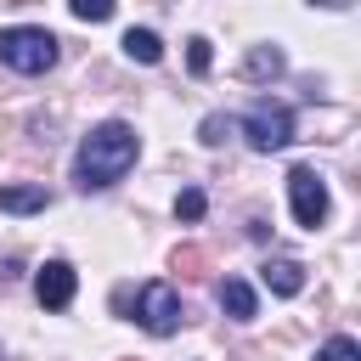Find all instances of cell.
Instances as JSON below:
<instances>
[{
    "label": "cell",
    "instance_id": "1",
    "mask_svg": "<svg viewBox=\"0 0 361 361\" xmlns=\"http://www.w3.org/2000/svg\"><path fill=\"white\" fill-rule=\"evenodd\" d=\"M135 152H141V135H135L124 118L96 124V130L79 141V152H73V180H79V192H102V186L124 180L130 164H135Z\"/></svg>",
    "mask_w": 361,
    "mask_h": 361
},
{
    "label": "cell",
    "instance_id": "2",
    "mask_svg": "<svg viewBox=\"0 0 361 361\" xmlns=\"http://www.w3.org/2000/svg\"><path fill=\"white\" fill-rule=\"evenodd\" d=\"M62 56L56 34L51 28H34V23H17V28H0V62L11 73H51Z\"/></svg>",
    "mask_w": 361,
    "mask_h": 361
},
{
    "label": "cell",
    "instance_id": "3",
    "mask_svg": "<svg viewBox=\"0 0 361 361\" xmlns=\"http://www.w3.org/2000/svg\"><path fill=\"white\" fill-rule=\"evenodd\" d=\"M243 135H248V147H254V152H282V147L293 141V113H288L282 102L259 96V102L243 113Z\"/></svg>",
    "mask_w": 361,
    "mask_h": 361
},
{
    "label": "cell",
    "instance_id": "4",
    "mask_svg": "<svg viewBox=\"0 0 361 361\" xmlns=\"http://www.w3.org/2000/svg\"><path fill=\"white\" fill-rule=\"evenodd\" d=\"M288 209H293V220L305 226V231H316L322 220H327V209H333V197H327V180L316 175V169H288Z\"/></svg>",
    "mask_w": 361,
    "mask_h": 361
},
{
    "label": "cell",
    "instance_id": "5",
    "mask_svg": "<svg viewBox=\"0 0 361 361\" xmlns=\"http://www.w3.org/2000/svg\"><path fill=\"white\" fill-rule=\"evenodd\" d=\"M135 322H141L152 338H169V333L186 322V310H180V293H175L169 282H147V288L135 293Z\"/></svg>",
    "mask_w": 361,
    "mask_h": 361
},
{
    "label": "cell",
    "instance_id": "6",
    "mask_svg": "<svg viewBox=\"0 0 361 361\" xmlns=\"http://www.w3.org/2000/svg\"><path fill=\"white\" fill-rule=\"evenodd\" d=\"M34 293H39V305H45V310H68V305H73V293H79V271H73L68 259H45V265H39V276H34Z\"/></svg>",
    "mask_w": 361,
    "mask_h": 361
},
{
    "label": "cell",
    "instance_id": "7",
    "mask_svg": "<svg viewBox=\"0 0 361 361\" xmlns=\"http://www.w3.org/2000/svg\"><path fill=\"white\" fill-rule=\"evenodd\" d=\"M220 310H226L231 322H254V316H259V299H254V288H248L243 276H226V282H220Z\"/></svg>",
    "mask_w": 361,
    "mask_h": 361
},
{
    "label": "cell",
    "instance_id": "8",
    "mask_svg": "<svg viewBox=\"0 0 361 361\" xmlns=\"http://www.w3.org/2000/svg\"><path fill=\"white\" fill-rule=\"evenodd\" d=\"M265 288H271L276 299H293V293L305 288V265H299V259H271V265H265Z\"/></svg>",
    "mask_w": 361,
    "mask_h": 361
},
{
    "label": "cell",
    "instance_id": "9",
    "mask_svg": "<svg viewBox=\"0 0 361 361\" xmlns=\"http://www.w3.org/2000/svg\"><path fill=\"white\" fill-rule=\"evenodd\" d=\"M51 197H45V186H0V209L6 214H39Z\"/></svg>",
    "mask_w": 361,
    "mask_h": 361
},
{
    "label": "cell",
    "instance_id": "10",
    "mask_svg": "<svg viewBox=\"0 0 361 361\" xmlns=\"http://www.w3.org/2000/svg\"><path fill=\"white\" fill-rule=\"evenodd\" d=\"M124 56L130 62H158L164 56V39L152 28H124Z\"/></svg>",
    "mask_w": 361,
    "mask_h": 361
},
{
    "label": "cell",
    "instance_id": "11",
    "mask_svg": "<svg viewBox=\"0 0 361 361\" xmlns=\"http://www.w3.org/2000/svg\"><path fill=\"white\" fill-rule=\"evenodd\" d=\"M316 361H361V344H355V338H344V333H333V338L316 350Z\"/></svg>",
    "mask_w": 361,
    "mask_h": 361
},
{
    "label": "cell",
    "instance_id": "12",
    "mask_svg": "<svg viewBox=\"0 0 361 361\" xmlns=\"http://www.w3.org/2000/svg\"><path fill=\"white\" fill-rule=\"evenodd\" d=\"M265 73H282V51H265V45H259V51L248 56V79H265Z\"/></svg>",
    "mask_w": 361,
    "mask_h": 361
},
{
    "label": "cell",
    "instance_id": "13",
    "mask_svg": "<svg viewBox=\"0 0 361 361\" xmlns=\"http://www.w3.org/2000/svg\"><path fill=\"white\" fill-rule=\"evenodd\" d=\"M203 209H209V197H203L197 186H186V192L175 197V214H180V220H203Z\"/></svg>",
    "mask_w": 361,
    "mask_h": 361
},
{
    "label": "cell",
    "instance_id": "14",
    "mask_svg": "<svg viewBox=\"0 0 361 361\" xmlns=\"http://www.w3.org/2000/svg\"><path fill=\"white\" fill-rule=\"evenodd\" d=\"M73 17L79 23H107L113 17V0H73Z\"/></svg>",
    "mask_w": 361,
    "mask_h": 361
},
{
    "label": "cell",
    "instance_id": "15",
    "mask_svg": "<svg viewBox=\"0 0 361 361\" xmlns=\"http://www.w3.org/2000/svg\"><path fill=\"white\" fill-rule=\"evenodd\" d=\"M231 130H237V124H231L226 113H209V118H203V147H220Z\"/></svg>",
    "mask_w": 361,
    "mask_h": 361
},
{
    "label": "cell",
    "instance_id": "16",
    "mask_svg": "<svg viewBox=\"0 0 361 361\" xmlns=\"http://www.w3.org/2000/svg\"><path fill=\"white\" fill-rule=\"evenodd\" d=\"M186 62H192V73H209V39H192V51H186Z\"/></svg>",
    "mask_w": 361,
    "mask_h": 361
}]
</instances>
